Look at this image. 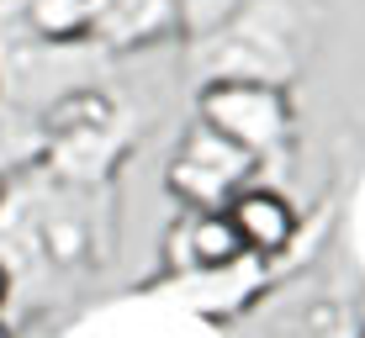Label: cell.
I'll use <instances>...</instances> for the list:
<instances>
[{
  "mask_svg": "<svg viewBox=\"0 0 365 338\" xmlns=\"http://www.w3.org/2000/svg\"><path fill=\"white\" fill-rule=\"evenodd\" d=\"M228 222L238 233V243H244V254H281V248H292L297 238V211L286 201L281 191H265V185H244V191H233L228 201Z\"/></svg>",
  "mask_w": 365,
  "mask_h": 338,
  "instance_id": "cell-2",
  "label": "cell"
},
{
  "mask_svg": "<svg viewBox=\"0 0 365 338\" xmlns=\"http://www.w3.org/2000/svg\"><path fill=\"white\" fill-rule=\"evenodd\" d=\"M0 338H11V322H6V317H0Z\"/></svg>",
  "mask_w": 365,
  "mask_h": 338,
  "instance_id": "cell-6",
  "label": "cell"
},
{
  "mask_svg": "<svg viewBox=\"0 0 365 338\" xmlns=\"http://www.w3.org/2000/svg\"><path fill=\"white\" fill-rule=\"evenodd\" d=\"M106 6H111V0H27L32 27L48 32V37H64V32L91 27V21L106 16Z\"/></svg>",
  "mask_w": 365,
  "mask_h": 338,
  "instance_id": "cell-4",
  "label": "cell"
},
{
  "mask_svg": "<svg viewBox=\"0 0 365 338\" xmlns=\"http://www.w3.org/2000/svg\"><path fill=\"white\" fill-rule=\"evenodd\" d=\"M286 95L270 80H212L201 95V127L238 154H265L286 137Z\"/></svg>",
  "mask_w": 365,
  "mask_h": 338,
  "instance_id": "cell-1",
  "label": "cell"
},
{
  "mask_svg": "<svg viewBox=\"0 0 365 338\" xmlns=\"http://www.w3.org/2000/svg\"><path fill=\"white\" fill-rule=\"evenodd\" d=\"M185 248H191V265H201V270H233L244 259V243H238L228 211H201L191 222V233H185Z\"/></svg>",
  "mask_w": 365,
  "mask_h": 338,
  "instance_id": "cell-3",
  "label": "cell"
},
{
  "mask_svg": "<svg viewBox=\"0 0 365 338\" xmlns=\"http://www.w3.org/2000/svg\"><path fill=\"white\" fill-rule=\"evenodd\" d=\"M11 302V270H6V259H0V307Z\"/></svg>",
  "mask_w": 365,
  "mask_h": 338,
  "instance_id": "cell-5",
  "label": "cell"
}]
</instances>
